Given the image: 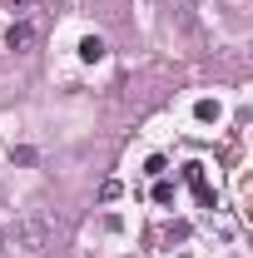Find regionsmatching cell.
Masks as SVG:
<instances>
[{
	"mask_svg": "<svg viewBox=\"0 0 253 258\" xmlns=\"http://www.w3.org/2000/svg\"><path fill=\"white\" fill-rule=\"evenodd\" d=\"M5 50H15V55L35 50V25H30V20H15V25L5 30Z\"/></svg>",
	"mask_w": 253,
	"mask_h": 258,
	"instance_id": "obj_1",
	"label": "cell"
},
{
	"mask_svg": "<svg viewBox=\"0 0 253 258\" xmlns=\"http://www.w3.org/2000/svg\"><path fill=\"white\" fill-rule=\"evenodd\" d=\"M80 55H85V60H104V40H99V35H85V40H80Z\"/></svg>",
	"mask_w": 253,
	"mask_h": 258,
	"instance_id": "obj_2",
	"label": "cell"
},
{
	"mask_svg": "<svg viewBox=\"0 0 253 258\" xmlns=\"http://www.w3.org/2000/svg\"><path fill=\"white\" fill-rule=\"evenodd\" d=\"M20 238H25L30 248H40V238H45V228H40V224H25V228H20Z\"/></svg>",
	"mask_w": 253,
	"mask_h": 258,
	"instance_id": "obj_3",
	"label": "cell"
},
{
	"mask_svg": "<svg viewBox=\"0 0 253 258\" xmlns=\"http://www.w3.org/2000/svg\"><path fill=\"white\" fill-rule=\"evenodd\" d=\"M0 5H10V10H30L35 0H0Z\"/></svg>",
	"mask_w": 253,
	"mask_h": 258,
	"instance_id": "obj_4",
	"label": "cell"
},
{
	"mask_svg": "<svg viewBox=\"0 0 253 258\" xmlns=\"http://www.w3.org/2000/svg\"><path fill=\"white\" fill-rule=\"evenodd\" d=\"M0 243H5V228H0Z\"/></svg>",
	"mask_w": 253,
	"mask_h": 258,
	"instance_id": "obj_5",
	"label": "cell"
}]
</instances>
